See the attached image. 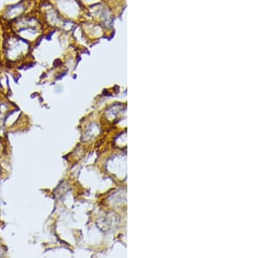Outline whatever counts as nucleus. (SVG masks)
<instances>
[{"label": "nucleus", "instance_id": "nucleus-1", "mask_svg": "<svg viewBox=\"0 0 260 258\" xmlns=\"http://www.w3.org/2000/svg\"><path fill=\"white\" fill-rule=\"evenodd\" d=\"M12 23L14 34L33 44L44 33L45 22L37 15L24 14Z\"/></svg>", "mask_w": 260, "mask_h": 258}, {"label": "nucleus", "instance_id": "nucleus-2", "mask_svg": "<svg viewBox=\"0 0 260 258\" xmlns=\"http://www.w3.org/2000/svg\"><path fill=\"white\" fill-rule=\"evenodd\" d=\"M2 49L3 55L7 60L15 62L30 54L31 44L16 34L11 33L3 39Z\"/></svg>", "mask_w": 260, "mask_h": 258}, {"label": "nucleus", "instance_id": "nucleus-3", "mask_svg": "<svg viewBox=\"0 0 260 258\" xmlns=\"http://www.w3.org/2000/svg\"><path fill=\"white\" fill-rule=\"evenodd\" d=\"M28 4L25 1H20L17 4H11L3 11V18L5 21L12 22L23 15L26 14Z\"/></svg>", "mask_w": 260, "mask_h": 258}]
</instances>
